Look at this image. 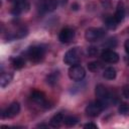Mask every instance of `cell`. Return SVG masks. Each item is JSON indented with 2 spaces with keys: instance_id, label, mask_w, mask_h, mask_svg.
I'll use <instances>...</instances> for the list:
<instances>
[{
  "instance_id": "obj_1",
  "label": "cell",
  "mask_w": 129,
  "mask_h": 129,
  "mask_svg": "<svg viewBox=\"0 0 129 129\" xmlns=\"http://www.w3.org/2000/svg\"><path fill=\"white\" fill-rule=\"evenodd\" d=\"M81 57H82V49L80 47H74L64 53L63 61L67 64L74 66V64H78L80 62Z\"/></svg>"
},
{
  "instance_id": "obj_2",
  "label": "cell",
  "mask_w": 129,
  "mask_h": 129,
  "mask_svg": "<svg viewBox=\"0 0 129 129\" xmlns=\"http://www.w3.org/2000/svg\"><path fill=\"white\" fill-rule=\"evenodd\" d=\"M26 53H27L28 58L31 61L38 62L43 58V56L45 54V49L40 45H34V46L29 47Z\"/></svg>"
},
{
  "instance_id": "obj_3",
  "label": "cell",
  "mask_w": 129,
  "mask_h": 129,
  "mask_svg": "<svg viewBox=\"0 0 129 129\" xmlns=\"http://www.w3.org/2000/svg\"><path fill=\"white\" fill-rule=\"evenodd\" d=\"M104 36H105V30L103 28H99V27L98 28L90 27L85 32V38L90 42L97 41V40L103 38Z\"/></svg>"
},
{
  "instance_id": "obj_4",
  "label": "cell",
  "mask_w": 129,
  "mask_h": 129,
  "mask_svg": "<svg viewBox=\"0 0 129 129\" xmlns=\"http://www.w3.org/2000/svg\"><path fill=\"white\" fill-rule=\"evenodd\" d=\"M85 76H86V71L79 63L71 66V68L69 69V77L73 81H77V82L82 81L85 78Z\"/></svg>"
},
{
  "instance_id": "obj_5",
  "label": "cell",
  "mask_w": 129,
  "mask_h": 129,
  "mask_svg": "<svg viewBox=\"0 0 129 129\" xmlns=\"http://www.w3.org/2000/svg\"><path fill=\"white\" fill-rule=\"evenodd\" d=\"M104 108H105V105L102 102H100L99 100H97L96 102L90 103L86 107V113L90 117H97L104 110Z\"/></svg>"
},
{
  "instance_id": "obj_6",
  "label": "cell",
  "mask_w": 129,
  "mask_h": 129,
  "mask_svg": "<svg viewBox=\"0 0 129 129\" xmlns=\"http://www.w3.org/2000/svg\"><path fill=\"white\" fill-rule=\"evenodd\" d=\"M20 112V105L18 102H13L11 103L5 110L2 111L1 113V117L3 119L5 118H14L15 116H17Z\"/></svg>"
},
{
  "instance_id": "obj_7",
  "label": "cell",
  "mask_w": 129,
  "mask_h": 129,
  "mask_svg": "<svg viewBox=\"0 0 129 129\" xmlns=\"http://www.w3.org/2000/svg\"><path fill=\"white\" fill-rule=\"evenodd\" d=\"M95 94H96V97L98 98V100L100 102H102L104 105H106L108 103V100L110 99V93L103 85L96 86Z\"/></svg>"
},
{
  "instance_id": "obj_8",
  "label": "cell",
  "mask_w": 129,
  "mask_h": 129,
  "mask_svg": "<svg viewBox=\"0 0 129 129\" xmlns=\"http://www.w3.org/2000/svg\"><path fill=\"white\" fill-rule=\"evenodd\" d=\"M75 37V31L74 29L70 28V27H66L62 28L58 34V39L60 42L62 43H69L71 42Z\"/></svg>"
},
{
  "instance_id": "obj_9",
  "label": "cell",
  "mask_w": 129,
  "mask_h": 129,
  "mask_svg": "<svg viewBox=\"0 0 129 129\" xmlns=\"http://www.w3.org/2000/svg\"><path fill=\"white\" fill-rule=\"evenodd\" d=\"M101 56L103 60L109 63H116L119 60V54L111 49H104L101 53Z\"/></svg>"
},
{
  "instance_id": "obj_10",
  "label": "cell",
  "mask_w": 129,
  "mask_h": 129,
  "mask_svg": "<svg viewBox=\"0 0 129 129\" xmlns=\"http://www.w3.org/2000/svg\"><path fill=\"white\" fill-rule=\"evenodd\" d=\"M31 100H33L35 103H37L40 106H44L45 107L47 105V102L45 100L44 95L41 92H38V91H33L32 92V94H31Z\"/></svg>"
},
{
  "instance_id": "obj_11",
  "label": "cell",
  "mask_w": 129,
  "mask_h": 129,
  "mask_svg": "<svg viewBox=\"0 0 129 129\" xmlns=\"http://www.w3.org/2000/svg\"><path fill=\"white\" fill-rule=\"evenodd\" d=\"M63 120H64V116L62 113H56L55 115H53L49 121L50 123V126L52 127H59L62 123H63Z\"/></svg>"
},
{
  "instance_id": "obj_12",
  "label": "cell",
  "mask_w": 129,
  "mask_h": 129,
  "mask_svg": "<svg viewBox=\"0 0 129 129\" xmlns=\"http://www.w3.org/2000/svg\"><path fill=\"white\" fill-rule=\"evenodd\" d=\"M56 7H57V0H47L42 4L41 9L45 12H50L53 11Z\"/></svg>"
},
{
  "instance_id": "obj_13",
  "label": "cell",
  "mask_w": 129,
  "mask_h": 129,
  "mask_svg": "<svg viewBox=\"0 0 129 129\" xmlns=\"http://www.w3.org/2000/svg\"><path fill=\"white\" fill-rule=\"evenodd\" d=\"M12 78H13L12 74H8V73L2 74L1 77H0V86H1V88H5L6 86H8L10 84V82L12 81Z\"/></svg>"
},
{
  "instance_id": "obj_14",
  "label": "cell",
  "mask_w": 129,
  "mask_h": 129,
  "mask_svg": "<svg viewBox=\"0 0 129 129\" xmlns=\"http://www.w3.org/2000/svg\"><path fill=\"white\" fill-rule=\"evenodd\" d=\"M124 16H125V9H124V6H123L122 3H119L118 6H117V9H116V12H115V14H114V17H115L119 22H121V21L123 20Z\"/></svg>"
},
{
  "instance_id": "obj_15",
  "label": "cell",
  "mask_w": 129,
  "mask_h": 129,
  "mask_svg": "<svg viewBox=\"0 0 129 129\" xmlns=\"http://www.w3.org/2000/svg\"><path fill=\"white\" fill-rule=\"evenodd\" d=\"M116 70L112 67H109V68H106L103 72V77L107 80H114L116 78Z\"/></svg>"
},
{
  "instance_id": "obj_16",
  "label": "cell",
  "mask_w": 129,
  "mask_h": 129,
  "mask_svg": "<svg viewBox=\"0 0 129 129\" xmlns=\"http://www.w3.org/2000/svg\"><path fill=\"white\" fill-rule=\"evenodd\" d=\"M11 64H12V67L14 69L19 70V69L24 67L25 61H24V59L21 56H16V57H12L11 58Z\"/></svg>"
},
{
  "instance_id": "obj_17",
  "label": "cell",
  "mask_w": 129,
  "mask_h": 129,
  "mask_svg": "<svg viewBox=\"0 0 129 129\" xmlns=\"http://www.w3.org/2000/svg\"><path fill=\"white\" fill-rule=\"evenodd\" d=\"M105 24H106V26H107L109 29H115V28L118 26L119 21H118V20L114 17V15H113V16H110V17H107V18H106Z\"/></svg>"
},
{
  "instance_id": "obj_18",
  "label": "cell",
  "mask_w": 129,
  "mask_h": 129,
  "mask_svg": "<svg viewBox=\"0 0 129 129\" xmlns=\"http://www.w3.org/2000/svg\"><path fill=\"white\" fill-rule=\"evenodd\" d=\"M78 118L75 117V116H67L64 117V120H63V123L68 126V127H72V126H75L77 123H78Z\"/></svg>"
},
{
  "instance_id": "obj_19",
  "label": "cell",
  "mask_w": 129,
  "mask_h": 129,
  "mask_svg": "<svg viewBox=\"0 0 129 129\" xmlns=\"http://www.w3.org/2000/svg\"><path fill=\"white\" fill-rule=\"evenodd\" d=\"M102 68V63L100 61H91L88 63V69L91 71V72H97L99 71L100 69Z\"/></svg>"
},
{
  "instance_id": "obj_20",
  "label": "cell",
  "mask_w": 129,
  "mask_h": 129,
  "mask_svg": "<svg viewBox=\"0 0 129 129\" xmlns=\"http://www.w3.org/2000/svg\"><path fill=\"white\" fill-rule=\"evenodd\" d=\"M118 111H119V113L122 114V115H127V114L129 113V105L126 104V103L121 104V105L119 106V108H118Z\"/></svg>"
},
{
  "instance_id": "obj_21",
  "label": "cell",
  "mask_w": 129,
  "mask_h": 129,
  "mask_svg": "<svg viewBox=\"0 0 129 129\" xmlns=\"http://www.w3.org/2000/svg\"><path fill=\"white\" fill-rule=\"evenodd\" d=\"M57 82V77L55 76V74H51L47 77V83L50 84V85H53Z\"/></svg>"
},
{
  "instance_id": "obj_22",
  "label": "cell",
  "mask_w": 129,
  "mask_h": 129,
  "mask_svg": "<svg viewBox=\"0 0 129 129\" xmlns=\"http://www.w3.org/2000/svg\"><path fill=\"white\" fill-rule=\"evenodd\" d=\"M122 93H123V96L126 99H129V86H125L122 90Z\"/></svg>"
},
{
  "instance_id": "obj_23",
  "label": "cell",
  "mask_w": 129,
  "mask_h": 129,
  "mask_svg": "<svg viewBox=\"0 0 129 129\" xmlns=\"http://www.w3.org/2000/svg\"><path fill=\"white\" fill-rule=\"evenodd\" d=\"M88 53H89L90 55H95V54L98 53V49H96V47H89Z\"/></svg>"
},
{
  "instance_id": "obj_24",
  "label": "cell",
  "mask_w": 129,
  "mask_h": 129,
  "mask_svg": "<svg viewBox=\"0 0 129 129\" xmlns=\"http://www.w3.org/2000/svg\"><path fill=\"white\" fill-rule=\"evenodd\" d=\"M83 127H84V128H92V129H97V128H98V126H97L96 124H94V123H87V124H84Z\"/></svg>"
},
{
  "instance_id": "obj_25",
  "label": "cell",
  "mask_w": 129,
  "mask_h": 129,
  "mask_svg": "<svg viewBox=\"0 0 129 129\" xmlns=\"http://www.w3.org/2000/svg\"><path fill=\"white\" fill-rule=\"evenodd\" d=\"M124 48H125V51L129 53V38L126 39V41L124 42Z\"/></svg>"
},
{
  "instance_id": "obj_26",
  "label": "cell",
  "mask_w": 129,
  "mask_h": 129,
  "mask_svg": "<svg viewBox=\"0 0 129 129\" xmlns=\"http://www.w3.org/2000/svg\"><path fill=\"white\" fill-rule=\"evenodd\" d=\"M72 9H74V10H78V9H79V4L74 3V4L72 5Z\"/></svg>"
},
{
  "instance_id": "obj_27",
  "label": "cell",
  "mask_w": 129,
  "mask_h": 129,
  "mask_svg": "<svg viewBox=\"0 0 129 129\" xmlns=\"http://www.w3.org/2000/svg\"><path fill=\"white\" fill-rule=\"evenodd\" d=\"M128 62H129V58H128Z\"/></svg>"
}]
</instances>
